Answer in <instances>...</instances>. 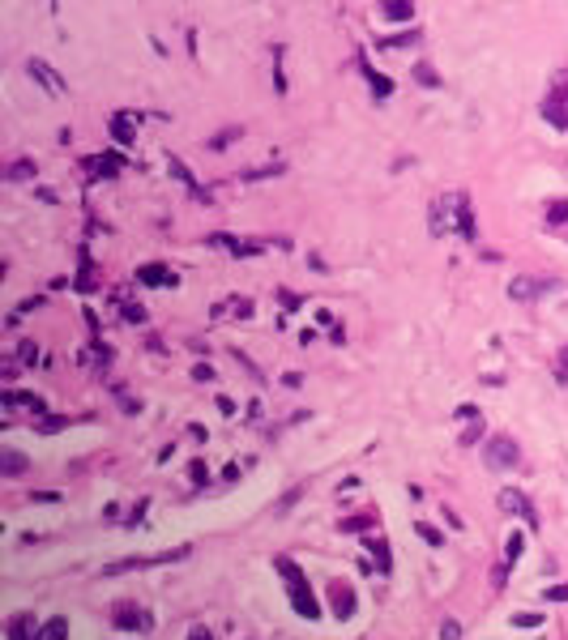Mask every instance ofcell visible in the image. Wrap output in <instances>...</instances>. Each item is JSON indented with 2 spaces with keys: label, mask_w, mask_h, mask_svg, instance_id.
Returning <instances> with one entry per match:
<instances>
[{
  "label": "cell",
  "mask_w": 568,
  "mask_h": 640,
  "mask_svg": "<svg viewBox=\"0 0 568 640\" xmlns=\"http://www.w3.org/2000/svg\"><path fill=\"white\" fill-rule=\"evenodd\" d=\"M543 602H568V585H552V589H543Z\"/></svg>",
  "instance_id": "obj_36"
},
{
  "label": "cell",
  "mask_w": 568,
  "mask_h": 640,
  "mask_svg": "<svg viewBox=\"0 0 568 640\" xmlns=\"http://www.w3.org/2000/svg\"><path fill=\"white\" fill-rule=\"evenodd\" d=\"M192 380L210 384V380H214V367H210V363H197V367H192Z\"/></svg>",
  "instance_id": "obj_39"
},
{
  "label": "cell",
  "mask_w": 568,
  "mask_h": 640,
  "mask_svg": "<svg viewBox=\"0 0 568 640\" xmlns=\"http://www.w3.org/2000/svg\"><path fill=\"white\" fill-rule=\"evenodd\" d=\"M415 534H419L428 547H445V534H440L436 525H428V521H419V525H415Z\"/></svg>",
  "instance_id": "obj_30"
},
{
  "label": "cell",
  "mask_w": 568,
  "mask_h": 640,
  "mask_svg": "<svg viewBox=\"0 0 568 640\" xmlns=\"http://www.w3.org/2000/svg\"><path fill=\"white\" fill-rule=\"evenodd\" d=\"M415 81H419V85H440V73H436L428 60H419V64H415Z\"/></svg>",
  "instance_id": "obj_29"
},
{
  "label": "cell",
  "mask_w": 568,
  "mask_h": 640,
  "mask_svg": "<svg viewBox=\"0 0 568 640\" xmlns=\"http://www.w3.org/2000/svg\"><path fill=\"white\" fill-rule=\"evenodd\" d=\"M381 17H385V21H410V17H415V4L389 0V4H381Z\"/></svg>",
  "instance_id": "obj_20"
},
{
  "label": "cell",
  "mask_w": 568,
  "mask_h": 640,
  "mask_svg": "<svg viewBox=\"0 0 568 640\" xmlns=\"http://www.w3.org/2000/svg\"><path fill=\"white\" fill-rule=\"evenodd\" d=\"M440 513H445V521H449V525H453V530H462V517H458V513H453V508H445V504H440Z\"/></svg>",
  "instance_id": "obj_44"
},
{
  "label": "cell",
  "mask_w": 568,
  "mask_h": 640,
  "mask_svg": "<svg viewBox=\"0 0 568 640\" xmlns=\"http://www.w3.org/2000/svg\"><path fill=\"white\" fill-rule=\"evenodd\" d=\"M274 568H278V572H282V581H286V598H291L295 615L316 619V615H321V607H316V598H312V589H308V581H304L299 564H295L291 555H274Z\"/></svg>",
  "instance_id": "obj_1"
},
{
  "label": "cell",
  "mask_w": 568,
  "mask_h": 640,
  "mask_svg": "<svg viewBox=\"0 0 568 640\" xmlns=\"http://www.w3.org/2000/svg\"><path fill=\"white\" fill-rule=\"evenodd\" d=\"M547 222H568V196L547 201Z\"/></svg>",
  "instance_id": "obj_32"
},
{
  "label": "cell",
  "mask_w": 568,
  "mask_h": 640,
  "mask_svg": "<svg viewBox=\"0 0 568 640\" xmlns=\"http://www.w3.org/2000/svg\"><path fill=\"white\" fill-rule=\"evenodd\" d=\"M124 171V154H90L86 158V175H115Z\"/></svg>",
  "instance_id": "obj_13"
},
{
  "label": "cell",
  "mask_w": 568,
  "mask_h": 640,
  "mask_svg": "<svg viewBox=\"0 0 568 640\" xmlns=\"http://www.w3.org/2000/svg\"><path fill=\"white\" fill-rule=\"evenodd\" d=\"M17 359H21V363H34V359H38V346H34V342H21V346H17Z\"/></svg>",
  "instance_id": "obj_37"
},
{
  "label": "cell",
  "mask_w": 568,
  "mask_h": 640,
  "mask_svg": "<svg viewBox=\"0 0 568 640\" xmlns=\"http://www.w3.org/2000/svg\"><path fill=\"white\" fill-rule=\"evenodd\" d=\"M440 640H462V624L458 619H440Z\"/></svg>",
  "instance_id": "obj_33"
},
{
  "label": "cell",
  "mask_w": 568,
  "mask_h": 640,
  "mask_svg": "<svg viewBox=\"0 0 568 640\" xmlns=\"http://www.w3.org/2000/svg\"><path fill=\"white\" fill-rule=\"evenodd\" d=\"M479 436H483V419H479V423H475V427H466V436H462V444H475V440H479Z\"/></svg>",
  "instance_id": "obj_41"
},
{
  "label": "cell",
  "mask_w": 568,
  "mask_h": 640,
  "mask_svg": "<svg viewBox=\"0 0 568 640\" xmlns=\"http://www.w3.org/2000/svg\"><path fill=\"white\" fill-rule=\"evenodd\" d=\"M410 43H419V30H402V34L376 38V47H381V51H393V47H410Z\"/></svg>",
  "instance_id": "obj_23"
},
{
  "label": "cell",
  "mask_w": 568,
  "mask_h": 640,
  "mask_svg": "<svg viewBox=\"0 0 568 640\" xmlns=\"http://www.w3.org/2000/svg\"><path fill=\"white\" fill-rule=\"evenodd\" d=\"M372 525V517H351V521H342V530L346 534H355V530H368Z\"/></svg>",
  "instance_id": "obj_40"
},
{
  "label": "cell",
  "mask_w": 568,
  "mask_h": 640,
  "mask_svg": "<svg viewBox=\"0 0 568 640\" xmlns=\"http://www.w3.org/2000/svg\"><path fill=\"white\" fill-rule=\"evenodd\" d=\"M68 423H73L68 414H51V419H38L34 431H38V436H51V431H60V427H68Z\"/></svg>",
  "instance_id": "obj_27"
},
{
  "label": "cell",
  "mask_w": 568,
  "mask_h": 640,
  "mask_svg": "<svg viewBox=\"0 0 568 640\" xmlns=\"http://www.w3.org/2000/svg\"><path fill=\"white\" fill-rule=\"evenodd\" d=\"M34 640H68V619H64V615L47 619V624L38 628V636H34Z\"/></svg>",
  "instance_id": "obj_21"
},
{
  "label": "cell",
  "mask_w": 568,
  "mask_h": 640,
  "mask_svg": "<svg viewBox=\"0 0 568 640\" xmlns=\"http://www.w3.org/2000/svg\"><path fill=\"white\" fill-rule=\"evenodd\" d=\"M167 171H171V175H175V179H180V184L192 192V196H197V201H210V192L197 184V175L188 171V162H184V158H175V154H171V158H167Z\"/></svg>",
  "instance_id": "obj_12"
},
{
  "label": "cell",
  "mask_w": 568,
  "mask_h": 640,
  "mask_svg": "<svg viewBox=\"0 0 568 640\" xmlns=\"http://www.w3.org/2000/svg\"><path fill=\"white\" fill-rule=\"evenodd\" d=\"M188 478H192V483H210V470H205V461H192V466H188Z\"/></svg>",
  "instance_id": "obj_38"
},
{
  "label": "cell",
  "mask_w": 568,
  "mask_h": 640,
  "mask_svg": "<svg viewBox=\"0 0 568 640\" xmlns=\"http://www.w3.org/2000/svg\"><path fill=\"white\" fill-rule=\"evenodd\" d=\"M458 235L462 239H479V222H475V205H470V192H458Z\"/></svg>",
  "instance_id": "obj_11"
},
{
  "label": "cell",
  "mask_w": 568,
  "mask_h": 640,
  "mask_svg": "<svg viewBox=\"0 0 568 640\" xmlns=\"http://www.w3.org/2000/svg\"><path fill=\"white\" fill-rule=\"evenodd\" d=\"M564 282L560 278H547V273H517L513 282H509V299H517V303H535V299H543V295H552V290H560Z\"/></svg>",
  "instance_id": "obj_2"
},
{
  "label": "cell",
  "mask_w": 568,
  "mask_h": 640,
  "mask_svg": "<svg viewBox=\"0 0 568 640\" xmlns=\"http://www.w3.org/2000/svg\"><path fill=\"white\" fill-rule=\"evenodd\" d=\"M26 73L43 85V94H47V98H64V94H68V81H64V77H60L47 60H38V56H34V60L26 64Z\"/></svg>",
  "instance_id": "obj_6"
},
{
  "label": "cell",
  "mask_w": 568,
  "mask_h": 640,
  "mask_svg": "<svg viewBox=\"0 0 568 640\" xmlns=\"http://www.w3.org/2000/svg\"><path fill=\"white\" fill-rule=\"evenodd\" d=\"M363 73H368V81H372V90H376V98H389V94H393V81H389L385 73H376L372 64H363Z\"/></svg>",
  "instance_id": "obj_24"
},
{
  "label": "cell",
  "mask_w": 568,
  "mask_h": 640,
  "mask_svg": "<svg viewBox=\"0 0 568 640\" xmlns=\"http://www.w3.org/2000/svg\"><path fill=\"white\" fill-rule=\"evenodd\" d=\"M329 607L338 619H351L355 615V589L346 581H329Z\"/></svg>",
  "instance_id": "obj_10"
},
{
  "label": "cell",
  "mask_w": 568,
  "mask_h": 640,
  "mask_svg": "<svg viewBox=\"0 0 568 640\" xmlns=\"http://www.w3.org/2000/svg\"><path fill=\"white\" fill-rule=\"evenodd\" d=\"M560 376H564V380H568V346H564V350H560Z\"/></svg>",
  "instance_id": "obj_46"
},
{
  "label": "cell",
  "mask_w": 568,
  "mask_h": 640,
  "mask_svg": "<svg viewBox=\"0 0 568 640\" xmlns=\"http://www.w3.org/2000/svg\"><path fill=\"white\" fill-rule=\"evenodd\" d=\"M26 470H30L26 453H17V448H0V474H4V478H17V474H26Z\"/></svg>",
  "instance_id": "obj_17"
},
{
  "label": "cell",
  "mask_w": 568,
  "mask_h": 640,
  "mask_svg": "<svg viewBox=\"0 0 568 640\" xmlns=\"http://www.w3.org/2000/svg\"><path fill=\"white\" fill-rule=\"evenodd\" d=\"M483 461H487V470H513L522 461V448H517L513 436H492L483 444Z\"/></svg>",
  "instance_id": "obj_4"
},
{
  "label": "cell",
  "mask_w": 568,
  "mask_h": 640,
  "mask_svg": "<svg viewBox=\"0 0 568 640\" xmlns=\"http://www.w3.org/2000/svg\"><path fill=\"white\" fill-rule=\"evenodd\" d=\"M214 316H235V320H248V316H252V299H244V295H231V303H218V308H214Z\"/></svg>",
  "instance_id": "obj_18"
},
{
  "label": "cell",
  "mask_w": 568,
  "mask_h": 640,
  "mask_svg": "<svg viewBox=\"0 0 568 640\" xmlns=\"http://www.w3.org/2000/svg\"><path fill=\"white\" fill-rule=\"evenodd\" d=\"M210 243L227 248L231 256H261V243H252V239H235V235H210Z\"/></svg>",
  "instance_id": "obj_14"
},
{
  "label": "cell",
  "mask_w": 568,
  "mask_h": 640,
  "mask_svg": "<svg viewBox=\"0 0 568 640\" xmlns=\"http://www.w3.org/2000/svg\"><path fill=\"white\" fill-rule=\"evenodd\" d=\"M111 624H115L120 632H145V628H150V615H145L137 602H115Z\"/></svg>",
  "instance_id": "obj_7"
},
{
  "label": "cell",
  "mask_w": 568,
  "mask_h": 640,
  "mask_svg": "<svg viewBox=\"0 0 568 640\" xmlns=\"http://www.w3.org/2000/svg\"><path fill=\"white\" fill-rule=\"evenodd\" d=\"M175 560H188V547L158 551V555H128V560H115V564L103 568V577H120V572H133V568H158V564H175Z\"/></svg>",
  "instance_id": "obj_3"
},
{
  "label": "cell",
  "mask_w": 568,
  "mask_h": 640,
  "mask_svg": "<svg viewBox=\"0 0 568 640\" xmlns=\"http://www.w3.org/2000/svg\"><path fill=\"white\" fill-rule=\"evenodd\" d=\"M120 312H124V320H133V325H141V320H145V308H141V303H124Z\"/></svg>",
  "instance_id": "obj_35"
},
{
  "label": "cell",
  "mask_w": 568,
  "mask_h": 640,
  "mask_svg": "<svg viewBox=\"0 0 568 640\" xmlns=\"http://www.w3.org/2000/svg\"><path fill=\"white\" fill-rule=\"evenodd\" d=\"M278 299H282V308H286V312H291V308H299V295H291V290H282Z\"/></svg>",
  "instance_id": "obj_42"
},
{
  "label": "cell",
  "mask_w": 568,
  "mask_h": 640,
  "mask_svg": "<svg viewBox=\"0 0 568 640\" xmlns=\"http://www.w3.org/2000/svg\"><path fill=\"white\" fill-rule=\"evenodd\" d=\"M56 500H60L56 491H34V504H56Z\"/></svg>",
  "instance_id": "obj_43"
},
{
  "label": "cell",
  "mask_w": 568,
  "mask_h": 640,
  "mask_svg": "<svg viewBox=\"0 0 568 640\" xmlns=\"http://www.w3.org/2000/svg\"><path fill=\"white\" fill-rule=\"evenodd\" d=\"M428 226H432V235H445V231H453V226H458V192H440V196H432Z\"/></svg>",
  "instance_id": "obj_5"
},
{
  "label": "cell",
  "mask_w": 568,
  "mask_h": 640,
  "mask_svg": "<svg viewBox=\"0 0 568 640\" xmlns=\"http://www.w3.org/2000/svg\"><path fill=\"white\" fill-rule=\"evenodd\" d=\"M543 115H547L556 128H568V94H564V90L547 94V103H543Z\"/></svg>",
  "instance_id": "obj_16"
},
{
  "label": "cell",
  "mask_w": 568,
  "mask_h": 640,
  "mask_svg": "<svg viewBox=\"0 0 568 640\" xmlns=\"http://www.w3.org/2000/svg\"><path fill=\"white\" fill-rule=\"evenodd\" d=\"M543 624V615L539 611H526V615H513V628H539Z\"/></svg>",
  "instance_id": "obj_34"
},
{
  "label": "cell",
  "mask_w": 568,
  "mask_h": 640,
  "mask_svg": "<svg viewBox=\"0 0 568 640\" xmlns=\"http://www.w3.org/2000/svg\"><path fill=\"white\" fill-rule=\"evenodd\" d=\"M4 175H9V179H34V175H38V167H34L30 158H13V167H9Z\"/></svg>",
  "instance_id": "obj_26"
},
{
  "label": "cell",
  "mask_w": 568,
  "mask_h": 640,
  "mask_svg": "<svg viewBox=\"0 0 568 640\" xmlns=\"http://www.w3.org/2000/svg\"><path fill=\"white\" fill-rule=\"evenodd\" d=\"M496 500H500V508H505V513H517V517H522L526 525H539V513H535V504H530V500H526L522 491H513V487H505V491H500Z\"/></svg>",
  "instance_id": "obj_9"
},
{
  "label": "cell",
  "mask_w": 568,
  "mask_h": 640,
  "mask_svg": "<svg viewBox=\"0 0 568 640\" xmlns=\"http://www.w3.org/2000/svg\"><path fill=\"white\" fill-rule=\"evenodd\" d=\"M137 282L141 286H175V273L167 265H137Z\"/></svg>",
  "instance_id": "obj_15"
},
{
  "label": "cell",
  "mask_w": 568,
  "mask_h": 640,
  "mask_svg": "<svg viewBox=\"0 0 568 640\" xmlns=\"http://www.w3.org/2000/svg\"><path fill=\"white\" fill-rule=\"evenodd\" d=\"M141 120H145L141 111H115V115H111V137H115L120 145H133V141H137Z\"/></svg>",
  "instance_id": "obj_8"
},
{
  "label": "cell",
  "mask_w": 568,
  "mask_h": 640,
  "mask_svg": "<svg viewBox=\"0 0 568 640\" xmlns=\"http://www.w3.org/2000/svg\"><path fill=\"white\" fill-rule=\"evenodd\" d=\"M363 547H368V551L381 560V572L389 577V547H385V538H363Z\"/></svg>",
  "instance_id": "obj_28"
},
{
  "label": "cell",
  "mask_w": 568,
  "mask_h": 640,
  "mask_svg": "<svg viewBox=\"0 0 568 640\" xmlns=\"http://www.w3.org/2000/svg\"><path fill=\"white\" fill-rule=\"evenodd\" d=\"M4 406H21V410H34V414L47 410V402L38 393H4Z\"/></svg>",
  "instance_id": "obj_19"
},
{
  "label": "cell",
  "mask_w": 568,
  "mask_h": 640,
  "mask_svg": "<svg viewBox=\"0 0 568 640\" xmlns=\"http://www.w3.org/2000/svg\"><path fill=\"white\" fill-rule=\"evenodd\" d=\"M239 137H244V128H235V124H231V128L214 132V137H210L205 145H210V149H227V145H231V141H239Z\"/></svg>",
  "instance_id": "obj_25"
},
{
  "label": "cell",
  "mask_w": 568,
  "mask_h": 640,
  "mask_svg": "<svg viewBox=\"0 0 568 640\" xmlns=\"http://www.w3.org/2000/svg\"><path fill=\"white\" fill-rule=\"evenodd\" d=\"M522 551H526V538L513 530V538L505 542V560H509V564H517V560H522Z\"/></svg>",
  "instance_id": "obj_31"
},
{
  "label": "cell",
  "mask_w": 568,
  "mask_h": 640,
  "mask_svg": "<svg viewBox=\"0 0 568 640\" xmlns=\"http://www.w3.org/2000/svg\"><path fill=\"white\" fill-rule=\"evenodd\" d=\"M286 171V162H261V167H248V171H239V179H269V175H282Z\"/></svg>",
  "instance_id": "obj_22"
},
{
  "label": "cell",
  "mask_w": 568,
  "mask_h": 640,
  "mask_svg": "<svg viewBox=\"0 0 568 640\" xmlns=\"http://www.w3.org/2000/svg\"><path fill=\"white\" fill-rule=\"evenodd\" d=\"M188 640H214V632H210V628H192V632H188Z\"/></svg>",
  "instance_id": "obj_45"
}]
</instances>
